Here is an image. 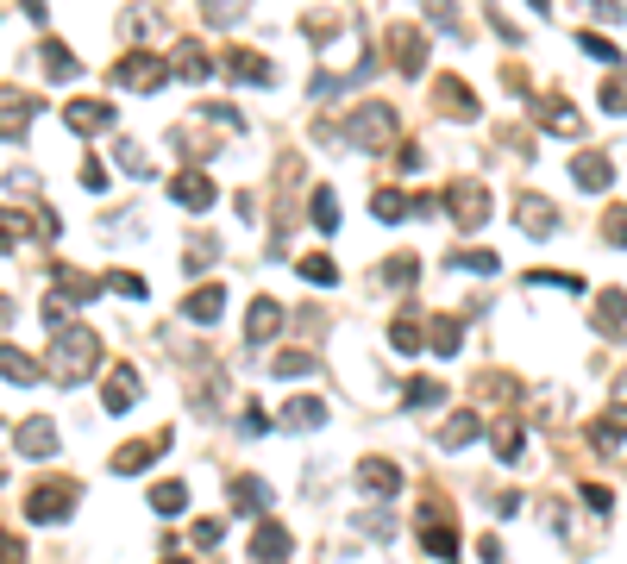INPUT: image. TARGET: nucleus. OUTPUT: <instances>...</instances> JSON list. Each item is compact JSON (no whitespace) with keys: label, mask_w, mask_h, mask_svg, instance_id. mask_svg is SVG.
Here are the masks:
<instances>
[{"label":"nucleus","mask_w":627,"mask_h":564,"mask_svg":"<svg viewBox=\"0 0 627 564\" xmlns=\"http://www.w3.org/2000/svg\"><path fill=\"white\" fill-rule=\"evenodd\" d=\"M95 364H101V333H88V326H57V339H51V383H63V389H76V383H88L95 376Z\"/></svg>","instance_id":"f257e3e1"},{"label":"nucleus","mask_w":627,"mask_h":564,"mask_svg":"<svg viewBox=\"0 0 627 564\" xmlns=\"http://www.w3.org/2000/svg\"><path fill=\"white\" fill-rule=\"evenodd\" d=\"M345 138H352L358 151H389L402 138V113L389 107V101H364L352 120H345Z\"/></svg>","instance_id":"f03ea898"},{"label":"nucleus","mask_w":627,"mask_h":564,"mask_svg":"<svg viewBox=\"0 0 627 564\" xmlns=\"http://www.w3.org/2000/svg\"><path fill=\"white\" fill-rule=\"evenodd\" d=\"M69 514H76V483H69V477H44V483H32V496H26V521L57 527V521H69Z\"/></svg>","instance_id":"7ed1b4c3"},{"label":"nucleus","mask_w":627,"mask_h":564,"mask_svg":"<svg viewBox=\"0 0 627 564\" xmlns=\"http://www.w3.org/2000/svg\"><path fill=\"white\" fill-rule=\"evenodd\" d=\"M113 82L132 88V94H157V88L170 82V63H164V57H151L145 44H138V51H126L120 63H113Z\"/></svg>","instance_id":"20e7f679"},{"label":"nucleus","mask_w":627,"mask_h":564,"mask_svg":"<svg viewBox=\"0 0 627 564\" xmlns=\"http://www.w3.org/2000/svg\"><path fill=\"white\" fill-rule=\"evenodd\" d=\"M439 207H446V214H452V226H464V232H477L483 220L496 214V201H490V188H483V182H452Z\"/></svg>","instance_id":"39448f33"},{"label":"nucleus","mask_w":627,"mask_h":564,"mask_svg":"<svg viewBox=\"0 0 627 564\" xmlns=\"http://www.w3.org/2000/svg\"><path fill=\"white\" fill-rule=\"evenodd\" d=\"M414 527H421V546H427V558H439V564H452V558H458V521H452V514L439 508V502H427Z\"/></svg>","instance_id":"423d86ee"},{"label":"nucleus","mask_w":627,"mask_h":564,"mask_svg":"<svg viewBox=\"0 0 627 564\" xmlns=\"http://www.w3.org/2000/svg\"><path fill=\"white\" fill-rule=\"evenodd\" d=\"M352 483L364 489V496H377V502H396V496H402V464H389V458H358Z\"/></svg>","instance_id":"0eeeda50"},{"label":"nucleus","mask_w":627,"mask_h":564,"mask_svg":"<svg viewBox=\"0 0 627 564\" xmlns=\"http://www.w3.org/2000/svg\"><path fill=\"white\" fill-rule=\"evenodd\" d=\"M389 63H396L402 76H421L427 69V32L421 26H389Z\"/></svg>","instance_id":"6e6552de"},{"label":"nucleus","mask_w":627,"mask_h":564,"mask_svg":"<svg viewBox=\"0 0 627 564\" xmlns=\"http://www.w3.org/2000/svg\"><path fill=\"white\" fill-rule=\"evenodd\" d=\"M170 452V433H151V439H126V452H113V477H138L145 464H157Z\"/></svg>","instance_id":"1a4fd4ad"},{"label":"nucleus","mask_w":627,"mask_h":564,"mask_svg":"<svg viewBox=\"0 0 627 564\" xmlns=\"http://www.w3.org/2000/svg\"><path fill=\"white\" fill-rule=\"evenodd\" d=\"M515 226L533 232V239H552V232H559V207L546 195H515Z\"/></svg>","instance_id":"9d476101"},{"label":"nucleus","mask_w":627,"mask_h":564,"mask_svg":"<svg viewBox=\"0 0 627 564\" xmlns=\"http://www.w3.org/2000/svg\"><path fill=\"white\" fill-rule=\"evenodd\" d=\"M170 195H176V207H189V214H207V207H214V182H207V170H176Z\"/></svg>","instance_id":"9b49d317"},{"label":"nucleus","mask_w":627,"mask_h":564,"mask_svg":"<svg viewBox=\"0 0 627 564\" xmlns=\"http://www.w3.org/2000/svg\"><path fill=\"white\" fill-rule=\"evenodd\" d=\"M533 120H540L546 132H565V138H577V132H584L577 107H571V101H559V94H533Z\"/></svg>","instance_id":"f8f14e48"},{"label":"nucleus","mask_w":627,"mask_h":564,"mask_svg":"<svg viewBox=\"0 0 627 564\" xmlns=\"http://www.w3.org/2000/svg\"><path fill=\"white\" fill-rule=\"evenodd\" d=\"M13 445H19L26 458H51V452H57V420H44V414L19 420V427H13Z\"/></svg>","instance_id":"ddd939ff"},{"label":"nucleus","mask_w":627,"mask_h":564,"mask_svg":"<svg viewBox=\"0 0 627 564\" xmlns=\"http://www.w3.org/2000/svg\"><path fill=\"white\" fill-rule=\"evenodd\" d=\"M571 182L584 188V195H602V188L615 182V163L602 157V151H577V157H571Z\"/></svg>","instance_id":"4468645a"},{"label":"nucleus","mask_w":627,"mask_h":564,"mask_svg":"<svg viewBox=\"0 0 627 564\" xmlns=\"http://www.w3.org/2000/svg\"><path fill=\"white\" fill-rule=\"evenodd\" d=\"M32 113H38V94H19V88H7V94H0V138H26Z\"/></svg>","instance_id":"2eb2a0df"},{"label":"nucleus","mask_w":627,"mask_h":564,"mask_svg":"<svg viewBox=\"0 0 627 564\" xmlns=\"http://www.w3.org/2000/svg\"><path fill=\"white\" fill-rule=\"evenodd\" d=\"M439 113H446V120H458V126H471L483 107H477V94L464 88L458 76H439Z\"/></svg>","instance_id":"dca6fc26"},{"label":"nucleus","mask_w":627,"mask_h":564,"mask_svg":"<svg viewBox=\"0 0 627 564\" xmlns=\"http://www.w3.org/2000/svg\"><path fill=\"white\" fill-rule=\"evenodd\" d=\"M276 333H283V308H276L270 295L251 301V314H245V345H270Z\"/></svg>","instance_id":"f3484780"},{"label":"nucleus","mask_w":627,"mask_h":564,"mask_svg":"<svg viewBox=\"0 0 627 564\" xmlns=\"http://www.w3.org/2000/svg\"><path fill=\"white\" fill-rule=\"evenodd\" d=\"M621 439H627V402H609L590 420V445H596V452H615Z\"/></svg>","instance_id":"a211bd4d"},{"label":"nucleus","mask_w":627,"mask_h":564,"mask_svg":"<svg viewBox=\"0 0 627 564\" xmlns=\"http://www.w3.org/2000/svg\"><path fill=\"white\" fill-rule=\"evenodd\" d=\"M132 402H138V370L120 364V370L107 376V389H101V408H107V414H126Z\"/></svg>","instance_id":"6ab92c4d"},{"label":"nucleus","mask_w":627,"mask_h":564,"mask_svg":"<svg viewBox=\"0 0 627 564\" xmlns=\"http://www.w3.org/2000/svg\"><path fill=\"white\" fill-rule=\"evenodd\" d=\"M220 295H226L220 282H201V289H195L189 301H182V320H195V326H214V320H220V308H226Z\"/></svg>","instance_id":"aec40b11"},{"label":"nucleus","mask_w":627,"mask_h":564,"mask_svg":"<svg viewBox=\"0 0 627 564\" xmlns=\"http://www.w3.org/2000/svg\"><path fill=\"white\" fill-rule=\"evenodd\" d=\"M63 120H69V132H107L113 126V107L107 101H69Z\"/></svg>","instance_id":"412c9836"},{"label":"nucleus","mask_w":627,"mask_h":564,"mask_svg":"<svg viewBox=\"0 0 627 564\" xmlns=\"http://www.w3.org/2000/svg\"><path fill=\"white\" fill-rule=\"evenodd\" d=\"M251 558H258V564H283V558H289V527L264 521L258 533H251Z\"/></svg>","instance_id":"4be33fe9"},{"label":"nucleus","mask_w":627,"mask_h":564,"mask_svg":"<svg viewBox=\"0 0 627 564\" xmlns=\"http://www.w3.org/2000/svg\"><path fill=\"white\" fill-rule=\"evenodd\" d=\"M477 433H483V420L471 408H458V414H446V427H439V445H446V452H464Z\"/></svg>","instance_id":"5701e85b"},{"label":"nucleus","mask_w":627,"mask_h":564,"mask_svg":"<svg viewBox=\"0 0 627 564\" xmlns=\"http://www.w3.org/2000/svg\"><path fill=\"white\" fill-rule=\"evenodd\" d=\"M590 320H596V333H621V326H627V289H602Z\"/></svg>","instance_id":"b1692460"},{"label":"nucleus","mask_w":627,"mask_h":564,"mask_svg":"<svg viewBox=\"0 0 627 564\" xmlns=\"http://www.w3.org/2000/svg\"><path fill=\"white\" fill-rule=\"evenodd\" d=\"M0 376H7V383H44V364L26 358L19 345H0Z\"/></svg>","instance_id":"393cba45"},{"label":"nucleus","mask_w":627,"mask_h":564,"mask_svg":"<svg viewBox=\"0 0 627 564\" xmlns=\"http://www.w3.org/2000/svg\"><path fill=\"white\" fill-rule=\"evenodd\" d=\"M232 508H239V514H264L270 508V483L264 477H239V483H232Z\"/></svg>","instance_id":"a878e982"},{"label":"nucleus","mask_w":627,"mask_h":564,"mask_svg":"<svg viewBox=\"0 0 627 564\" xmlns=\"http://www.w3.org/2000/svg\"><path fill=\"white\" fill-rule=\"evenodd\" d=\"M320 420H327V408H320L314 395H295V402L283 408V427H295V433H314Z\"/></svg>","instance_id":"bb28decb"},{"label":"nucleus","mask_w":627,"mask_h":564,"mask_svg":"<svg viewBox=\"0 0 627 564\" xmlns=\"http://www.w3.org/2000/svg\"><path fill=\"white\" fill-rule=\"evenodd\" d=\"M370 214H377L383 226H396V220H408V214H414V201L402 195V188H377V201H370Z\"/></svg>","instance_id":"cd10ccee"},{"label":"nucleus","mask_w":627,"mask_h":564,"mask_svg":"<svg viewBox=\"0 0 627 564\" xmlns=\"http://www.w3.org/2000/svg\"><path fill=\"white\" fill-rule=\"evenodd\" d=\"M176 76L182 82H207V76H214V57L195 51V44H176Z\"/></svg>","instance_id":"c85d7f7f"},{"label":"nucleus","mask_w":627,"mask_h":564,"mask_svg":"<svg viewBox=\"0 0 627 564\" xmlns=\"http://www.w3.org/2000/svg\"><path fill=\"white\" fill-rule=\"evenodd\" d=\"M226 69H232L239 82H276V69H270L258 51H232V57H226Z\"/></svg>","instance_id":"c756f323"},{"label":"nucleus","mask_w":627,"mask_h":564,"mask_svg":"<svg viewBox=\"0 0 627 564\" xmlns=\"http://www.w3.org/2000/svg\"><path fill=\"white\" fill-rule=\"evenodd\" d=\"M44 69H51V76H57V82H76V76H82V63H76V57H69V44H57V38H51V44H44Z\"/></svg>","instance_id":"7c9ffc66"},{"label":"nucleus","mask_w":627,"mask_h":564,"mask_svg":"<svg viewBox=\"0 0 627 564\" xmlns=\"http://www.w3.org/2000/svg\"><path fill=\"white\" fill-rule=\"evenodd\" d=\"M577 51H584V57H596V63H621V44L615 38H602V32H577Z\"/></svg>","instance_id":"2f4dec72"},{"label":"nucleus","mask_w":627,"mask_h":564,"mask_svg":"<svg viewBox=\"0 0 627 564\" xmlns=\"http://www.w3.org/2000/svg\"><path fill=\"white\" fill-rule=\"evenodd\" d=\"M301 276L320 282V289H333V282H339V264H333L327 251H308V257H301Z\"/></svg>","instance_id":"473e14b6"},{"label":"nucleus","mask_w":627,"mask_h":564,"mask_svg":"<svg viewBox=\"0 0 627 564\" xmlns=\"http://www.w3.org/2000/svg\"><path fill=\"white\" fill-rule=\"evenodd\" d=\"M389 339H396V351H402V358H414V351H421V320H414V314H396Z\"/></svg>","instance_id":"72a5a7b5"},{"label":"nucleus","mask_w":627,"mask_h":564,"mask_svg":"<svg viewBox=\"0 0 627 564\" xmlns=\"http://www.w3.org/2000/svg\"><path fill=\"white\" fill-rule=\"evenodd\" d=\"M458 345H464V326H458L452 314H439V320H433V351H439V358H452Z\"/></svg>","instance_id":"f704fd0d"},{"label":"nucleus","mask_w":627,"mask_h":564,"mask_svg":"<svg viewBox=\"0 0 627 564\" xmlns=\"http://www.w3.org/2000/svg\"><path fill=\"white\" fill-rule=\"evenodd\" d=\"M402 395H408V408H439V402H446V389H439L433 376H414Z\"/></svg>","instance_id":"c9c22d12"},{"label":"nucleus","mask_w":627,"mask_h":564,"mask_svg":"<svg viewBox=\"0 0 627 564\" xmlns=\"http://www.w3.org/2000/svg\"><path fill=\"white\" fill-rule=\"evenodd\" d=\"M308 214H314V226H320V232H333V226H339V201H333V188H314Z\"/></svg>","instance_id":"e433bc0d"},{"label":"nucleus","mask_w":627,"mask_h":564,"mask_svg":"<svg viewBox=\"0 0 627 564\" xmlns=\"http://www.w3.org/2000/svg\"><path fill=\"white\" fill-rule=\"evenodd\" d=\"M452 270H471V276H490V270H502V257H496V251H452Z\"/></svg>","instance_id":"4c0bfd02"},{"label":"nucleus","mask_w":627,"mask_h":564,"mask_svg":"<svg viewBox=\"0 0 627 564\" xmlns=\"http://www.w3.org/2000/svg\"><path fill=\"white\" fill-rule=\"evenodd\" d=\"M270 370L276 376H314V351H276Z\"/></svg>","instance_id":"58836bf2"},{"label":"nucleus","mask_w":627,"mask_h":564,"mask_svg":"<svg viewBox=\"0 0 627 564\" xmlns=\"http://www.w3.org/2000/svg\"><path fill=\"white\" fill-rule=\"evenodd\" d=\"M151 508L157 514H182V508H189V489H182V483H157L151 489Z\"/></svg>","instance_id":"ea45409f"},{"label":"nucleus","mask_w":627,"mask_h":564,"mask_svg":"<svg viewBox=\"0 0 627 564\" xmlns=\"http://www.w3.org/2000/svg\"><path fill=\"white\" fill-rule=\"evenodd\" d=\"M527 282H533V289H571V295H584V276H571V270H533Z\"/></svg>","instance_id":"a19ab883"},{"label":"nucleus","mask_w":627,"mask_h":564,"mask_svg":"<svg viewBox=\"0 0 627 564\" xmlns=\"http://www.w3.org/2000/svg\"><path fill=\"white\" fill-rule=\"evenodd\" d=\"M490 439H496V445H490V452H496V458H508V464H515V458H521V427H515V420H502V427H496Z\"/></svg>","instance_id":"79ce46f5"},{"label":"nucleus","mask_w":627,"mask_h":564,"mask_svg":"<svg viewBox=\"0 0 627 564\" xmlns=\"http://www.w3.org/2000/svg\"><path fill=\"white\" fill-rule=\"evenodd\" d=\"M251 7V0H201V19H214V26H232V19H239Z\"/></svg>","instance_id":"37998d69"},{"label":"nucleus","mask_w":627,"mask_h":564,"mask_svg":"<svg viewBox=\"0 0 627 564\" xmlns=\"http://www.w3.org/2000/svg\"><path fill=\"white\" fill-rule=\"evenodd\" d=\"M101 289H113V295L138 301V295H145V276H132V270H113V276H101Z\"/></svg>","instance_id":"c03bdc74"},{"label":"nucleus","mask_w":627,"mask_h":564,"mask_svg":"<svg viewBox=\"0 0 627 564\" xmlns=\"http://www.w3.org/2000/svg\"><path fill=\"white\" fill-rule=\"evenodd\" d=\"M584 508L609 521V514H615V489H609V483H584Z\"/></svg>","instance_id":"a18cd8bd"},{"label":"nucleus","mask_w":627,"mask_h":564,"mask_svg":"<svg viewBox=\"0 0 627 564\" xmlns=\"http://www.w3.org/2000/svg\"><path fill=\"white\" fill-rule=\"evenodd\" d=\"M82 188H95V195H107V188H113V176H107L101 157H82Z\"/></svg>","instance_id":"49530a36"},{"label":"nucleus","mask_w":627,"mask_h":564,"mask_svg":"<svg viewBox=\"0 0 627 564\" xmlns=\"http://www.w3.org/2000/svg\"><path fill=\"white\" fill-rule=\"evenodd\" d=\"M19 239H32V220H19V214L0 207V245H19Z\"/></svg>","instance_id":"de8ad7c7"},{"label":"nucleus","mask_w":627,"mask_h":564,"mask_svg":"<svg viewBox=\"0 0 627 564\" xmlns=\"http://www.w3.org/2000/svg\"><path fill=\"white\" fill-rule=\"evenodd\" d=\"M383 276H389V282H402V289H414L421 264H414V257H389V264H383Z\"/></svg>","instance_id":"09e8293b"},{"label":"nucleus","mask_w":627,"mask_h":564,"mask_svg":"<svg viewBox=\"0 0 627 564\" xmlns=\"http://www.w3.org/2000/svg\"><path fill=\"white\" fill-rule=\"evenodd\" d=\"M602 245H627V207H609V220H602Z\"/></svg>","instance_id":"8fccbe9b"},{"label":"nucleus","mask_w":627,"mask_h":564,"mask_svg":"<svg viewBox=\"0 0 627 564\" xmlns=\"http://www.w3.org/2000/svg\"><path fill=\"white\" fill-rule=\"evenodd\" d=\"M421 7L433 13V26H439V32H458V7H452V0H421Z\"/></svg>","instance_id":"3c124183"},{"label":"nucleus","mask_w":627,"mask_h":564,"mask_svg":"<svg viewBox=\"0 0 627 564\" xmlns=\"http://www.w3.org/2000/svg\"><path fill=\"white\" fill-rule=\"evenodd\" d=\"M602 107H609V113H627V76H609V82H602Z\"/></svg>","instance_id":"603ef678"},{"label":"nucleus","mask_w":627,"mask_h":564,"mask_svg":"<svg viewBox=\"0 0 627 564\" xmlns=\"http://www.w3.org/2000/svg\"><path fill=\"white\" fill-rule=\"evenodd\" d=\"M214 257H220V245H214V239H201V245H195L189 257H182V270L195 276V270H207V264H214Z\"/></svg>","instance_id":"864d4df0"},{"label":"nucleus","mask_w":627,"mask_h":564,"mask_svg":"<svg viewBox=\"0 0 627 564\" xmlns=\"http://www.w3.org/2000/svg\"><path fill=\"white\" fill-rule=\"evenodd\" d=\"M120 163H126V170H132V176H145V182H151V157H145V151H138V145H132V138H126V145H120Z\"/></svg>","instance_id":"5fc2aeb1"},{"label":"nucleus","mask_w":627,"mask_h":564,"mask_svg":"<svg viewBox=\"0 0 627 564\" xmlns=\"http://www.w3.org/2000/svg\"><path fill=\"white\" fill-rule=\"evenodd\" d=\"M477 558H483V564H508V552H502V539H496V533H490V539H477Z\"/></svg>","instance_id":"6e6d98bb"},{"label":"nucleus","mask_w":627,"mask_h":564,"mask_svg":"<svg viewBox=\"0 0 627 564\" xmlns=\"http://www.w3.org/2000/svg\"><path fill=\"white\" fill-rule=\"evenodd\" d=\"M189 539H195V546L207 552V546H214V539H220V521H195V527H189Z\"/></svg>","instance_id":"4d7b16f0"},{"label":"nucleus","mask_w":627,"mask_h":564,"mask_svg":"<svg viewBox=\"0 0 627 564\" xmlns=\"http://www.w3.org/2000/svg\"><path fill=\"white\" fill-rule=\"evenodd\" d=\"M590 7L609 19V26H621V19H627V0H590Z\"/></svg>","instance_id":"13d9d810"},{"label":"nucleus","mask_w":627,"mask_h":564,"mask_svg":"<svg viewBox=\"0 0 627 564\" xmlns=\"http://www.w3.org/2000/svg\"><path fill=\"white\" fill-rule=\"evenodd\" d=\"M19 558H26V552H19V539H13V533H0V564H19Z\"/></svg>","instance_id":"bf43d9fd"},{"label":"nucleus","mask_w":627,"mask_h":564,"mask_svg":"<svg viewBox=\"0 0 627 564\" xmlns=\"http://www.w3.org/2000/svg\"><path fill=\"white\" fill-rule=\"evenodd\" d=\"M615 402H627V370H621V376H615Z\"/></svg>","instance_id":"052dcab7"},{"label":"nucleus","mask_w":627,"mask_h":564,"mask_svg":"<svg viewBox=\"0 0 627 564\" xmlns=\"http://www.w3.org/2000/svg\"><path fill=\"white\" fill-rule=\"evenodd\" d=\"M26 13H32V19H44V0H26Z\"/></svg>","instance_id":"680f3d73"},{"label":"nucleus","mask_w":627,"mask_h":564,"mask_svg":"<svg viewBox=\"0 0 627 564\" xmlns=\"http://www.w3.org/2000/svg\"><path fill=\"white\" fill-rule=\"evenodd\" d=\"M7 320H13V308H7V301H0V326H7Z\"/></svg>","instance_id":"e2e57ef3"},{"label":"nucleus","mask_w":627,"mask_h":564,"mask_svg":"<svg viewBox=\"0 0 627 564\" xmlns=\"http://www.w3.org/2000/svg\"><path fill=\"white\" fill-rule=\"evenodd\" d=\"M164 564H189V558H164Z\"/></svg>","instance_id":"0e129e2a"},{"label":"nucleus","mask_w":627,"mask_h":564,"mask_svg":"<svg viewBox=\"0 0 627 564\" xmlns=\"http://www.w3.org/2000/svg\"><path fill=\"white\" fill-rule=\"evenodd\" d=\"M0 483H7V464H0Z\"/></svg>","instance_id":"69168bd1"}]
</instances>
